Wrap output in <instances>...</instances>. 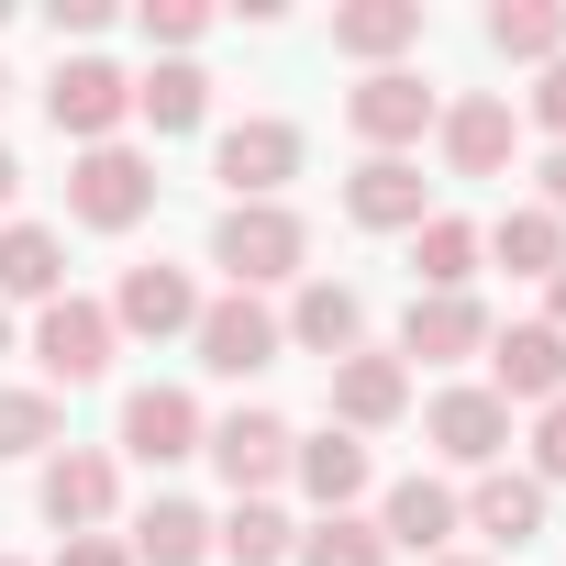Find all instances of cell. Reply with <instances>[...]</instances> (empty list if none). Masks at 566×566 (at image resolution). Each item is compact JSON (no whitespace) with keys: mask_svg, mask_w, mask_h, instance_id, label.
<instances>
[{"mask_svg":"<svg viewBox=\"0 0 566 566\" xmlns=\"http://www.w3.org/2000/svg\"><path fill=\"white\" fill-rule=\"evenodd\" d=\"M211 266L255 301V290H277V277L312 266V233H301V211H277V200H233V211L211 222Z\"/></svg>","mask_w":566,"mask_h":566,"instance_id":"obj_1","label":"cell"},{"mask_svg":"<svg viewBox=\"0 0 566 566\" xmlns=\"http://www.w3.org/2000/svg\"><path fill=\"white\" fill-rule=\"evenodd\" d=\"M67 211H78L90 233H134V222L156 211V167H145L134 145H90V156L67 167Z\"/></svg>","mask_w":566,"mask_h":566,"instance_id":"obj_2","label":"cell"},{"mask_svg":"<svg viewBox=\"0 0 566 566\" xmlns=\"http://www.w3.org/2000/svg\"><path fill=\"white\" fill-rule=\"evenodd\" d=\"M189 345H200V367L211 378H255V367H277L290 356V334H277V312L266 301H200V323H189Z\"/></svg>","mask_w":566,"mask_h":566,"instance_id":"obj_3","label":"cell"},{"mask_svg":"<svg viewBox=\"0 0 566 566\" xmlns=\"http://www.w3.org/2000/svg\"><path fill=\"white\" fill-rule=\"evenodd\" d=\"M200 455L233 478V500H266L277 478H290V455H301V433L277 422V411H233V422H211L200 433Z\"/></svg>","mask_w":566,"mask_h":566,"instance_id":"obj_4","label":"cell"},{"mask_svg":"<svg viewBox=\"0 0 566 566\" xmlns=\"http://www.w3.org/2000/svg\"><path fill=\"white\" fill-rule=\"evenodd\" d=\"M45 112H56V134H78V156H90V145H112V123L134 112V78H123V67H101V56H56Z\"/></svg>","mask_w":566,"mask_h":566,"instance_id":"obj_5","label":"cell"},{"mask_svg":"<svg viewBox=\"0 0 566 566\" xmlns=\"http://www.w3.org/2000/svg\"><path fill=\"white\" fill-rule=\"evenodd\" d=\"M345 123H356L378 156H400V145H422V134H433V90H422L411 67H367V78L345 90Z\"/></svg>","mask_w":566,"mask_h":566,"instance_id":"obj_6","label":"cell"},{"mask_svg":"<svg viewBox=\"0 0 566 566\" xmlns=\"http://www.w3.org/2000/svg\"><path fill=\"white\" fill-rule=\"evenodd\" d=\"M34 367L67 378V389H90V378L112 367V312H101V301H45V312H34Z\"/></svg>","mask_w":566,"mask_h":566,"instance_id":"obj_7","label":"cell"},{"mask_svg":"<svg viewBox=\"0 0 566 566\" xmlns=\"http://www.w3.org/2000/svg\"><path fill=\"white\" fill-rule=\"evenodd\" d=\"M211 167H222V189H233V200H277V189L301 178V134L255 112V123H233V134L211 145Z\"/></svg>","mask_w":566,"mask_h":566,"instance_id":"obj_8","label":"cell"},{"mask_svg":"<svg viewBox=\"0 0 566 566\" xmlns=\"http://www.w3.org/2000/svg\"><path fill=\"white\" fill-rule=\"evenodd\" d=\"M422 422H433V455H455V467H478V478L511 455V400H500V389H444Z\"/></svg>","mask_w":566,"mask_h":566,"instance_id":"obj_9","label":"cell"},{"mask_svg":"<svg viewBox=\"0 0 566 566\" xmlns=\"http://www.w3.org/2000/svg\"><path fill=\"white\" fill-rule=\"evenodd\" d=\"M489 389L500 400H566V334L555 323H511V334H489Z\"/></svg>","mask_w":566,"mask_h":566,"instance_id":"obj_10","label":"cell"},{"mask_svg":"<svg viewBox=\"0 0 566 566\" xmlns=\"http://www.w3.org/2000/svg\"><path fill=\"white\" fill-rule=\"evenodd\" d=\"M345 211H356L367 233H422V222H433V189H422L411 156H367V167L345 178Z\"/></svg>","mask_w":566,"mask_h":566,"instance_id":"obj_11","label":"cell"},{"mask_svg":"<svg viewBox=\"0 0 566 566\" xmlns=\"http://www.w3.org/2000/svg\"><path fill=\"white\" fill-rule=\"evenodd\" d=\"M433 134H444V167H455V178H500V167L522 156L511 101H455V112H433Z\"/></svg>","mask_w":566,"mask_h":566,"instance_id":"obj_12","label":"cell"},{"mask_svg":"<svg viewBox=\"0 0 566 566\" xmlns=\"http://www.w3.org/2000/svg\"><path fill=\"white\" fill-rule=\"evenodd\" d=\"M400 356H422V367L489 356V312H478L467 290H422V301H411V323H400Z\"/></svg>","mask_w":566,"mask_h":566,"instance_id":"obj_13","label":"cell"},{"mask_svg":"<svg viewBox=\"0 0 566 566\" xmlns=\"http://www.w3.org/2000/svg\"><path fill=\"white\" fill-rule=\"evenodd\" d=\"M411 411V367L400 356H345L334 367V433H389Z\"/></svg>","mask_w":566,"mask_h":566,"instance_id":"obj_14","label":"cell"},{"mask_svg":"<svg viewBox=\"0 0 566 566\" xmlns=\"http://www.w3.org/2000/svg\"><path fill=\"white\" fill-rule=\"evenodd\" d=\"M200 433H211V422H200V400H189V389H167V378L123 400V444H134L145 467H178V455H200Z\"/></svg>","mask_w":566,"mask_h":566,"instance_id":"obj_15","label":"cell"},{"mask_svg":"<svg viewBox=\"0 0 566 566\" xmlns=\"http://www.w3.org/2000/svg\"><path fill=\"white\" fill-rule=\"evenodd\" d=\"M455 522H467V511H455V489H444V478H400V489H389V511H378V544L433 566V555L455 544Z\"/></svg>","mask_w":566,"mask_h":566,"instance_id":"obj_16","label":"cell"},{"mask_svg":"<svg viewBox=\"0 0 566 566\" xmlns=\"http://www.w3.org/2000/svg\"><path fill=\"white\" fill-rule=\"evenodd\" d=\"M189 323H200V290H189V266H123L112 334H189Z\"/></svg>","mask_w":566,"mask_h":566,"instance_id":"obj_17","label":"cell"},{"mask_svg":"<svg viewBox=\"0 0 566 566\" xmlns=\"http://www.w3.org/2000/svg\"><path fill=\"white\" fill-rule=\"evenodd\" d=\"M290 345H312V356H356V334H367V301L345 290V277H301V301H290V323H277Z\"/></svg>","mask_w":566,"mask_h":566,"instance_id":"obj_18","label":"cell"},{"mask_svg":"<svg viewBox=\"0 0 566 566\" xmlns=\"http://www.w3.org/2000/svg\"><path fill=\"white\" fill-rule=\"evenodd\" d=\"M45 522L56 533H101L112 522V455H90V444L45 455Z\"/></svg>","mask_w":566,"mask_h":566,"instance_id":"obj_19","label":"cell"},{"mask_svg":"<svg viewBox=\"0 0 566 566\" xmlns=\"http://www.w3.org/2000/svg\"><path fill=\"white\" fill-rule=\"evenodd\" d=\"M0 301H67V244L45 222H0Z\"/></svg>","mask_w":566,"mask_h":566,"instance_id":"obj_20","label":"cell"},{"mask_svg":"<svg viewBox=\"0 0 566 566\" xmlns=\"http://www.w3.org/2000/svg\"><path fill=\"white\" fill-rule=\"evenodd\" d=\"M400 45H422V0H345V12H334V56L389 67Z\"/></svg>","mask_w":566,"mask_h":566,"instance_id":"obj_21","label":"cell"},{"mask_svg":"<svg viewBox=\"0 0 566 566\" xmlns=\"http://www.w3.org/2000/svg\"><path fill=\"white\" fill-rule=\"evenodd\" d=\"M478 244H489V255H500L511 277H555V266H566V222H555L544 200H522V211H500V222H489Z\"/></svg>","mask_w":566,"mask_h":566,"instance_id":"obj_22","label":"cell"},{"mask_svg":"<svg viewBox=\"0 0 566 566\" xmlns=\"http://www.w3.org/2000/svg\"><path fill=\"white\" fill-rule=\"evenodd\" d=\"M455 511H467L489 544H533V533H544V489H533V478H511V467H489Z\"/></svg>","mask_w":566,"mask_h":566,"instance_id":"obj_23","label":"cell"},{"mask_svg":"<svg viewBox=\"0 0 566 566\" xmlns=\"http://www.w3.org/2000/svg\"><path fill=\"white\" fill-rule=\"evenodd\" d=\"M123 555H134V566H200V555H211V511H200V500H145V522H134Z\"/></svg>","mask_w":566,"mask_h":566,"instance_id":"obj_24","label":"cell"},{"mask_svg":"<svg viewBox=\"0 0 566 566\" xmlns=\"http://www.w3.org/2000/svg\"><path fill=\"white\" fill-rule=\"evenodd\" d=\"M211 544H222L233 566H290V555H301V533H290L277 500H233V522H211Z\"/></svg>","mask_w":566,"mask_h":566,"instance_id":"obj_25","label":"cell"},{"mask_svg":"<svg viewBox=\"0 0 566 566\" xmlns=\"http://www.w3.org/2000/svg\"><path fill=\"white\" fill-rule=\"evenodd\" d=\"M134 112H145L156 134H189V123L211 112V78H200L189 56H167V67H145V78H134Z\"/></svg>","mask_w":566,"mask_h":566,"instance_id":"obj_26","label":"cell"},{"mask_svg":"<svg viewBox=\"0 0 566 566\" xmlns=\"http://www.w3.org/2000/svg\"><path fill=\"white\" fill-rule=\"evenodd\" d=\"M290 478H301L323 511H345V500L367 489V444H356V433H312V444L290 455Z\"/></svg>","mask_w":566,"mask_h":566,"instance_id":"obj_27","label":"cell"},{"mask_svg":"<svg viewBox=\"0 0 566 566\" xmlns=\"http://www.w3.org/2000/svg\"><path fill=\"white\" fill-rule=\"evenodd\" d=\"M489 45L555 67V56H566V0H500V12H489Z\"/></svg>","mask_w":566,"mask_h":566,"instance_id":"obj_28","label":"cell"},{"mask_svg":"<svg viewBox=\"0 0 566 566\" xmlns=\"http://www.w3.org/2000/svg\"><path fill=\"white\" fill-rule=\"evenodd\" d=\"M478 222H455V211H433L422 233H411V266H422V290H467V277H478Z\"/></svg>","mask_w":566,"mask_h":566,"instance_id":"obj_29","label":"cell"},{"mask_svg":"<svg viewBox=\"0 0 566 566\" xmlns=\"http://www.w3.org/2000/svg\"><path fill=\"white\" fill-rule=\"evenodd\" d=\"M301 566H389V544H378V522H356V511H323V522L301 533Z\"/></svg>","mask_w":566,"mask_h":566,"instance_id":"obj_30","label":"cell"},{"mask_svg":"<svg viewBox=\"0 0 566 566\" xmlns=\"http://www.w3.org/2000/svg\"><path fill=\"white\" fill-rule=\"evenodd\" d=\"M56 444V400L45 389H0V455H45Z\"/></svg>","mask_w":566,"mask_h":566,"instance_id":"obj_31","label":"cell"},{"mask_svg":"<svg viewBox=\"0 0 566 566\" xmlns=\"http://www.w3.org/2000/svg\"><path fill=\"white\" fill-rule=\"evenodd\" d=\"M533 489H566V400L533 411Z\"/></svg>","mask_w":566,"mask_h":566,"instance_id":"obj_32","label":"cell"},{"mask_svg":"<svg viewBox=\"0 0 566 566\" xmlns=\"http://www.w3.org/2000/svg\"><path fill=\"white\" fill-rule=\"evenodd\" d=\"M200 23H211L200 0H145V45H167V56H178V45H200Z\"/></svg>","mask_w":566,"mask_h":566,"instance_id":"obj_33","label":"cell"},{"mask_svg":"<svg viewBox=\"0 0 566 566\" xmlns=\"http://www.w3.org/2000/svg\"><path fill=\"white\" fill-rule=\"evenodd\" d=\"M533 123H544V134H555V145H566V56H555V67H544V90H533Z\"/></svg>","mask_w":566,"mask_h":566,"instance_id":"obj_34","label":"cell"},{"mask_svg":"<svg viewBox=\"0 0 566 566\" xmlns=\"http://www.w3.org/2000/svg\"><path fill=\"white\" fill-rule=\"evenodd\" d=\"M56 566H134V555H123L112 533H67V544H56Z\"/></svg>","mask_w":566,"mask_h":566,"instance_id":"obj_35","label":"cell"},{"mask_svg":"<svg viewBox=\"0 0 566 566\" xmlns=\"http://www.w3.org/2000/svg\"><path fill=\"white\" fill-rule=\"evenodd\" d=\"M101 23H112V0H56V45L67 34H101Z\"/></svg>","mask_w":566,"mask_h":566,"instance_id":"obj_36","label":"cell"},{"mask_svg":"<svg viewBox=\"0 0 566 566\" xmlns=\"http://www.w3.org/2000/svg\"><path fill=\"white\" fill-rule=\"evenodd\" d=\"M544 211H555V222H566V145H555V156H544Z\"/></svg>","mask_w":566,"mask_h":566,"instance_id":"obj_37","label":"cell"},{"mask_svg":"<svg viewBox=\"0 0 566 566\" xmlns=\"http://www.w3.org/2000/svg\"><path fill=\"white\" fill-rule=\"evenodd\" d=\"M544 323H555V334H566V266H555V277H544Z\"/></svg>","mask_w":566,"mask_h":566,"instance_id":"obj_38","label":"cell"},{"mask_svg":"<svg viewBox=\"0 0 566 566\" xmlns=\"http://www.w3.org/2000/svg\"><path fill=\"white\" fill-rule=\"evenodd\" d=\"M12 189H23V167H12V145H0V211H12Z\"/></svg>","mask_w":566,"mask_h":566,"instance_id":"obj_39","label":"cell"},{"mask_svg":"<svg viewBox=\"0 0 566 566\" xmlns=\"http://www.w3.org/2000/svg\"><path fill=\"white\" fill-rule=\"evenodd\" d=\"M433 566H489V555H433Z\"/></svg>","mask_w":566,"mask_h":566,"instance_id":"obj_40","label":"cell"},{"mask_svg":"<svg viewBox=\"0 0 566 566\" xmlns=\"http://www.w3.org/2000/svg\"><path fill=\"white\" fill-rule=\"evenodd\" d=\"M0 345H12V301H0Z\"/></svg>","mask_w":566,"mask_h":566,"instance_id":"obj_41","label":"cell"},{"mask_svg":"<svg viewBox=\"0 0 566 566\" xmlns=\"http://www.w3.org/2000/svg\"><path fill=\"white\" fill-rule=\"evenodd\" d=\"M0 23H12V0H0Z\"/></svg>","mask_w":566,"mask_h":566,"instance_id":"obj_42","label":"cell"},{"mask_svg":"<svg viewBox=\"0 0 566 566\" xmlns=\"http://www.w3.org/2000/svg\"><path fill=\"white\" fill-rule=\"evenodd\" d=\"M0 566H23V555H0Z\"/></svg>","mask_w":566,"mask_h":566,"instance_id":"obj_43","label":"cell"},{"mask_svg":"<svg viewBox=\"0 0 566 566\" xmlns=\"http://www.w3.org/2000/svg\"><path fill=\"white\" fill-rule=\"evenodd\" d=\"M0 90H12V78H0Z\"/></svg>","mask_w":566,"mask_h":566,"instance_id":"obj_44","label":"cell"}]
</instances>
